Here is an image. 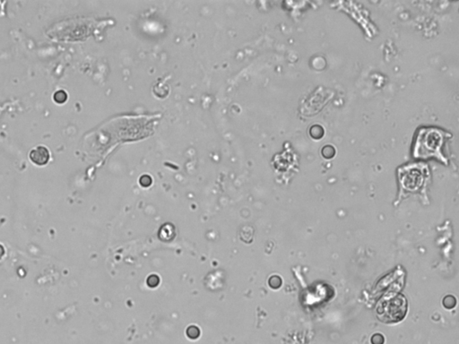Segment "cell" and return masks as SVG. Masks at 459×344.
<instances>
[{"label":"cell","mask_w":459,"mask_h":344,"mask_svg":"<svg viewBox=\"0 0 459 344\" xmlns=\"http://www.w3.org/2000/svg\"><path fill=\"white\" fill-rule=\"evenodd\" d=\"M407 313V302L403 295L396 294L387 299L381 300L377 314L381 321L386 324H395L402 321Z\"/></svg>","instance_id":"1"},{"label":"cell","mask_w":459,"mask_h":344,"mask_svg":"<svg viewBox=\"0 0 459 344\" xmlns=\"http://www.w3.org/2000/svg\"><path fill=\"white\" fill-rule=\"evenodd\" d=\"M443 141L444 134L441 130L434 129H422L418 135L414 155L423 158L437 155L438 152L441 151Z\"/></svg>","instance_id":"2"},{"label":"cell","mask_w":459,"mask_h":344,"mask_svg":"<svg viewBox=\"0 0 459 344\" xmlns=\"http://www.w3.org/2000/svg\"><path fill=\"white\" fill-rule=\"evenodd\" d=\"M423 170L418 167L406 168L401 176V183L407 190H416L423 184Z\"/></svg>","instance_id":"3"},{"label":"cell","mask_w":459,"mask_h":344,"mask_svg":"<svg viewBox=\"0 0 459 344\" xmlns=\"http://www.w3.org/2000/svg\"><path fill=\"white\" fill-rule=\"evenodd\" d=\"M29 156L34 164L38 166H43L46 165L50 161L51 154L46 147L38 146L32 149Z\"/></svg>","instance_id":"4"},{"label":"cell","mask_w":459,"mask_h":344,"mask_svg":"<svg viewBox=\"0 0 459 344\" xmlns=\"http://www.w3.org/2000/svg\"><path fill=\"white\" fill-rule=\"evenodd\" d=\"M309 134L310 136L312 137L313 138H316V139H319L323 137L324 135V129L322 128L321 126H313L312 128L310 129V131H309Z\"/></svg>","instance_id":"5"},{"label":"cell","mask_w":459,"mask_h":344,"mask_svg":"<svg viewBox=\"0 0 459 344\" xmlns=\"http://www.w3.org/2000/svg\"><path fill=\"white\" fill-rule=\"evenodd\" d=\"M335 148L331 145H326L322 149V155L325 157L326 159H331L335 156Z\"/></svg>","instance_id":"6"},{"label":"cell","mask_w":459,"mask_h":344,"mask_svg":"<svg viewBox=\"0 0 459 344\" xmlns=\"http://www.w3.org/2000/svg\"><path fill=\"white\" fill-rule=\"evenodd\" d=\"M54 100L59 103H62L67 100V93L64 91H59L55 93L54 95Z\"/></svg>","instance_id":"7"},{"label":"cell","mask_w":459,"mask_h":344,"mask_svg":"<svg viewBox=\"0 0 459 344\" xmlns=\"http://www.w3.org/2000/svg\"><path fill=\"white\" fill-rule=\"evenodd\" d=\"M384 343H385V339L383 335L381 334H376L372 337V344H384Z\"/></svg>","instance_id":"8"},{"label":"cell","mask_w":459,"mask_h":344,"mask_svg":"<svg viewBox=\"0 0 459 344\" xmlns=\"http://www.w3.org/2000/svg\"><path fill=\"white\" fill-rule=\"evenodd\" d=\"M0 251H5V250H4V248H3V247H2V246H0ZM3 255H4V253H1V254H0V258L3 257Z\"/></svg>","instance_id":"9"}]
</instances>
